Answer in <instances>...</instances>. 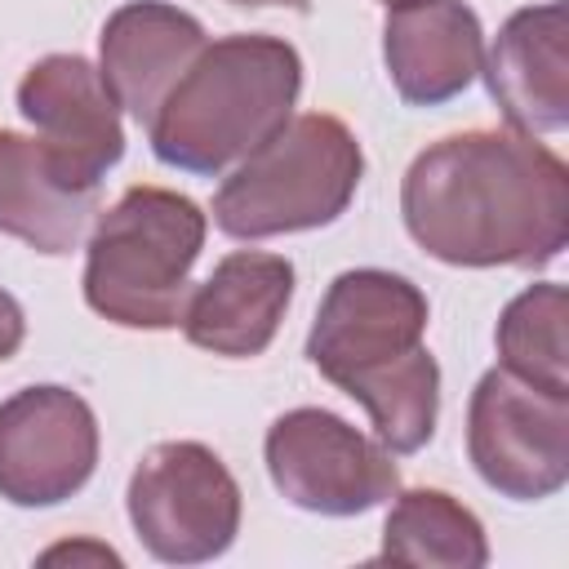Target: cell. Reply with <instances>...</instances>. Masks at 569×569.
I'll use <instances>...</instances> for the list:
<instances>
[{
  "instance_id": "cell-1",
  "label": "cell",
  "mask_w": 569,
  "mask_h": 569,
  "mask_svg": "<svg viewBox=\"0 0 569 569\" xmlns=\"http://www.w3.org/2000/svg\"><path fill=\"white\" fill-rule=\"evenodd\" d=\"M400 213L449 267L538 271L569 244V164L516 129L449 133L405 169Z\"/></svg>"
},
{
  "instance_id": "cell-2",
  "label": "cell",
  "mask_w": 569,
  "mask_h": 569,
  "mask_svg": "<svg viewBox=\"0 0 569 569\" xmlns=\"http://www.w3.org/2000/svg\"><path fill=\"white\" fill-rule=\"evenodd\" d=\"M302 93V58L289 40L244 31L204 44L173 80L147 142L160 164L218 178L280 133Z\"/></svg>"
},
{
  "instance_id": "cell-3",
  "label": "cell",
  "mask_w": 569,
  "mask_h": 569,
  "mask_svg": "<svg viewBox=\"0 0 569 569\" xmlns=\"http://www.w3.org/2000/svg\"><path fill=\"white\" fill-rule=\"evenodd\" d=\"M209 218L169 187H129L84 249V302L120 329H173L191 293V267Z\"/></svg>"
},
{
  "instance_id": "cell-4",
  "label": "cell",
  "mask_w": 569,
  "mask_h": 569,
  "mask_svg": "<svg viewBox=\"0 0 569 569\" xmlns=\"http://www.w3.org/2000/svg\"><path fill=\"white\" fill-rule=\"evenodd\" d=\"M365 173L356 133L325 111L293 116L249 151L213 196V222L236 240L329 227L347 213Z\"/></svg>"
},
{
  "instance_id": "cell-5",
  "label": "cell",
  "mask_w": 569,
  "mask_h": 569,
  "mask_svg": "<svg viewBox=\"0 0 569 569\" xmlns=\"http://www.w3.org/2000/svg\"><path fill=\"white\" fill-rule=\"evenodd\" d=\"M129 525L164 565L218 560L240 533V485L200 440H164L129 476Z\"/></svg>"
},
{
  "instance_id": "cell-6",
  "label": "cell",
  "mask_w": 569,
  "mask_h": 569,
  "mask_svg": "<svg viewBox=\"0 0 569 569\" xmlns=\"http://www.w3.org/2000/svg\"><path fill=\"white\" fill-rule=\"evenodd\" d=\"M467 458L502 498L560 493L569 480V396L542 391L502 365L480 373L467 405Z\"/></svg>"
},
{
  "instance_id": "cell-7",
  "label": "cell",
  "mask_w": 569,
  "mask_h": 569,
  "mask_svg": "<svg viewBox=\"0 0 569 569\" xmlns=\"http://www.w3.org/2000/svg\"><path fill=\"white\" fill-rule=\"evenodd\" d=\"M262 458L280 498L311 516H360L400 489L391 453L347 418L316 405L280 413L267 427Z\"/></svg>"
},
{
  "instance_id": "cell-8",
  "label": "cell",
  "mask_w": 569,
  "mask_h": 569,
  "mask_svg": "<svg viewBox=\"0 0 569 569\" xmlns=\"http://www.w3.org/2000/svg\"><path fill=\"white\" fill-rule=\"evenodd\" d=\"M98 467V418L84 396L58 382L0 400V498L13 507H58Z\"/></svg>"
},
{
  "instance_id": "cell-9",
  "label": "cell",
  "mask_w": 569,
  "mask_h": 569,
  "mask_svg": "<svg viewBox=\"0 0 569 569\" xmlns=\"http://www.w3.org/2000/svg\"><path fill=\"white\" fill-rule=\"evenodd\" d=\"M427 316V293L413 280L382 267L342 271L320 298V311L307 333V360L333 387H342L351 373H365L422 347Z\"/></svg>"
},
{
  "instance_id": "cell-10",
  "label": "cell",
  "mask_w": 569,
  "mask_h": 569,
  "mask_svg": "<svg viewBox=\"0 0 569 569\" xmlns=\"http://www.w3.org/2000/svg\"><path fill=\"white\" fill-rule=\"evenodd\" d=\"M18 111L76 187L98 191L124 156L120 107L102 71L80 53H49L18 80Z\"/></svg>"
},
{
  "instance_id": "cell-11",
  "label": "cell",
  "mask_w": 569,
  "mask_h": 569,
  "mask_svg": "<svg viewBox=\"0 0 569 569\" xmlns=\"http://www.w3.org/2000/svg\"><path fill=\"white\" fill-rule=\"evenodd\" d=\"M480 71L516 133H560L569 124V4L547 0L516 9Z\"/></svg>"
},
{
  "instance_id": "cell-12",
  "label": "cell",
  "mask_w": 569,
  "mask_h": 569,
  "mask_svg": "<svg viewBox=\"0 0 569 569\" xmlns=\"http://www.w3.org/2000/svg\"><path fill=\"white\" fill-rule=\"evenodd\" d=\"M293 298V262L280 253L236 249L227 253L182 307V333L191 347L249 360L262 356L289 311Z\"/></svg>"
},
{
  "instance_id": "cell-13",
  "label": "cell",
  "mask_w": 569,
  "mask_h": 569,
  "mask_svg": "<svg viewBox=\"0 0 569 569\" xmlns=\"http://www.w3.org/2000/svg\"><path fill=\"white\" fill-rule=\"evenodd\" d=\"M209 44L204 27L164 0H129L120 4L98 36V71L116 98L138 124L156 116L173 80L191 67V58Z\"/></svg>"
},
{
  "instance_id": "cell-14",
  "label": "cell",
  "mask_w": 569,
  "mask_h": 569,
  "mask_svg": "<svg viewBox=\"0 0 569 569\" xmlns=\"http://www.w3.org/2000/svg\"><path fill=\"white\" fill-rule=\"evenodd\" d=\"M382 58L396 93L409 107H440L458 98L485 62V31L462 0H418L387 9Z\"/></svg>"
},
{
  "instance_id": "cell-15",
  "label": "cell",
  "mask_w": 569,
  "mask_h": 569,
  "mask_svg": "<svg viewBox=\"0 0 569 569\" xmlns=\"http://www.w3.org/2000/svg\"><path fill=\"white\" fill-rule=\"evenodd\" d=\"M98 209V191L76 187L40 138L0 129V231L36 253H71Z\"/></svg>"
},
{
  "instance_id": "cell-16",
  "label": "cell",
  "mask_w": 569,
  "mask_h": 569,
  "mask_svg": "<svg viewBox=\"0 0 569 569\" xmlns=\"http://www.w3.org/2000/svg\"><path fill=\"white\" fill-rule=\"evenodd\" d=\"M378 560L427 565V569H485L489 538L471 507L445 489H396L382 525Z\"/></svg>"
},
{
  "instance_id": "cell-17",
  "label": "cell",
  "mask_w": 569,
  "mask_h": 569,
  "mask_svg": "<svg viewBox=\"0 0 569 569\" xmlns=\"http://www.w3.org/2000/svg\"><path fill=\"white\" fill-rule=\"evenodd\" d=\"M338 391L365 405L378 445L387 453H418L436 436L440 413V365L427 347H413L400 360L373 365L365 373H351Z\"/></svg>"
},
{
  "instance_id": "cell-18",
  "label": "cell",
  "mask_w": 569,
  "mask_h": 569,
  "mask_svg": "<svg viewBox=\"0 0 569 569\" xmlns=\"http://www.w3.org/2000/svg\"><path fill=\"white\" fill-rule=\"evenodd\" d=\"M565 284H529L520 289L502 316H498V329H493V342H498V360L507 373L542 387V391H556V396H569V347H565Z\"/></svg>"
},
{
  "instance_id": "cell-19",
  "label": "cell",
  "mask_w": 569,
  "mask_h": 569,
  "mask_svg": "<svg viewBox=\"0 0 569 569\" xmlns=\"http://www.w3.org/2000/svg\"><path fill=\"white\" fill-rule=\"evenodd\" d=\"M22 338H27V316H22L18 298L9 289H0V365L22 347Z\"/></svg>"
},
{
  "instance_id": "cell-20",
  "label": "cell",
  "mask_w": 569,
  "mask_h": 569,
  "mask_svg": "<svg viewBox=\"0 0 569 569\" xmlns=\"http://www.w3.org/2000/svg\"><path fill=\"white\" fill-rule=\"evenodd\" d=\"M80 560V556H93V560H111V565H120V556L111 551V547H53V551H44L40 560Z\"/></svg>"
},
{
  "instance_id": "cell-21",
  "label": "cell",
  "mask_w": 569,
  "mask_h": 569,
  "mask_svg": "<svg viewBox=\"0 0 569 569\" xmlns=\"http://www.w3.org/2000/svg\"><path fill=\"white\" fill-rule=\"evenodd\" d=\"M231 4H249V9H267V4H284V9H298V13H307V9H311V0H231Z\"/></svg>"
},
{
  "instance_id": "cell-22",
  "label": "cell",
  "mask_w": 569,
  "mask_h": 569,
  "mask_svg": "<svg viewBox=\"0 0 569 569\" xmlns=\"http://www.w3.org/2000/svg\"><path fill=\"white\" fill-rule=\"evenodd\" d=\"M387 9H400V4H418V0H382Z\"/></svg>"
}]
</instances>
